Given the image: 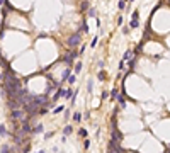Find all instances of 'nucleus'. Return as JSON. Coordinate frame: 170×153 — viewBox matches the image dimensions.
<instances>
[{"instance_id": "obj_1", "label": "nucleus", "mask_w": 170, "mask_h": 153, "mask_svg": "<svg viewBox=\"0 0 170 153\" xmlns=\"http://www.w3.org/2000/svg\"><path fill=\"white\" fill-rule=\"evenodd\" d=\"M80 41H82V36H80V32H77L75 36H71L70 39H68V46H70V48H73V46L80 44Z\"/></svg>"}, {"instance_id": "obj_2", "label": "nucleus", "mask_w": 170, "mask_h": 153, "mask_svg": "<svg viewBox=\"0 0 170 153\" xmlns=\"http://www.w3.org/2000/svg\"><path fill=\"white\" fill-rule=\"evenodd\" d=\"M21 106H22V104H21V100H19V99H9V100H7V107H10L12 111H14V109H21Z\"/></svg>"}, {"instance_id": "obj_3", "label": "nucleus", "mask_w": 170, "mask_h": 153, "mask_svg": "<svg viewBox=\"0 0 170 153\" xmlns=\"http://www.w3.org/2000/svg\"><path fill=\"white\" fill-rule=\"evenodd\" d=\"M138 15H140V12H138V10H135V12H133V19H131V24H129L133 29H136V27L140 26V22H138Z\"/></svg>"}, {"instance_id": "obj_4", "label": "nucleus", "mask_w": 170, "mask_h": 153, "mask_svg": "<svg viewBox=\"0 0 170 153\" xmlns=\"http://www.w3.org/2000/svg\"><path fill=\"white\" fill-rule=\"evenodd\" d=\"M111 136H112V141H116V143H121V138H123V135H121L119 131H116V129H114V131L111 133Z\"/></svg>"}, {"instance_id": "obj_5", "label": "nucleus", "mask_w": 170, "mask_h": 153, "mask_svg": "<svg viewBox=\"0 0 170 153\" xmlns=\"http://www.w3.org/2000/svg\"><path fill=\"white\" fill-rule=\"evenodd\" d=\"M65 92H66V88H60L58 92H56V94L53 95V100H58L60 97H65Z\"/></svg>"}, {"instance_id": "obj_6", "label": "nucleus", "mask_w": 170, "mask_h": 153, "mask_svg": "<svg viewBox=\"0 0 170 153\" xmlns=\"http://www.w3.org/2000/svg\"><path fill=\"white\" fill-rule=\"evenodd\" d=\"M12 118H14V119H21V118H22V111H21V109H14V111H12Z\"/></svg>"}, {"instance_id": "obj_7", "label": "nucleus", "mask_w": 170, "mask_h": 153, "mask_svg": "<svg viewBox=\"0 0 170 153\" xmlns=\"http://www.w3.org/2000/svg\"><path fill=\"white\" fill-rule=\"evenodd\" d=\"M32 133H34V135H41V133H43V124L41 123L36 124V128H32Z\"/></svg>"}, {"instance_id": "obj_8", "label": "nucleus", "mask_w": 170, "mask_h": 153, "mask_svg": "<svg viewBox=\"0 0 170 153\" xmlns=\"http://www.w3.org/2000/svg\"><path fill=\"white\" fill-rule=\"evenodd\" d=\"M71 133H73V128H71L70 124L63 128V135H65V136H68V135H71Z\"/></svg>"}, {"instance_id": "obj_9", "label": "nucleus", "mask_w": 170, "mask_h": 153, "mask_svg": "<svg viewBox=\"0 0 170 153\" xmlns=\"http://www.w3.org/2000/svg\"><path fill=\"white\" fill-rule=\"evenodd\" d=\"M133 54H135L133 51H131V49H128V51L124 53V56H123V60H124V61H126V60H131V58H133Z\"/></svg>"}, {"instance_id": "obj_10", "label": "nucleus", "mask_w": 170, "mask_h": 153, "mask_svg": "<svg viewBox=\"0 0 170 153\" xmlns=\"http://www.w3.org/2000/svg\"><path fill=\"white\" fill-rule=\"evenodd\" d=\"M9 133H7V128H5V124H2L0 123V136H7Z\"/></svg>"}, {"instance_id": "obj_11", "label": "nucleus", "mask_w": 170, "mask_h": 153, "mask_svg": "<svg viewBox=\"0 0 170 153\" xmlns=\"http://www.w3.org/2000/svg\"><path fill=\"white\" fill-rule=\"evenodd\" d=\"M0 151L2 153H12V148L9 145H2V148H0Z\"/></svg>"}, {"instance_id": "obj_12", "label": "nucleus", "mask_w": 170, "mask_h": 153, "mask_svg": "<svg viewBox=\"0 0 170 153\" xmlns=\"http://www.w3.org/2000/svg\"><path fill=\"white\" fill-rule=\"evenodd\" d=\"M68 76H70V68H66V70L63 71V76H61V82H65V80L68 78Z\"/></svg>"}, {"instance_id": "obj_13", "label": "nucleus", "mask_w": 170, "mask_h": 153, "mask_svg": "<svg viewBox=\"0 0 170 153\" xmlns=\"http://www.w3.org/2000/svg\"><path fill=\"white\" fill-rule=\"evenodd\" d=\"M111 95H112V99H117V95H119V88H112V90H111Z\"/></svg>"}, {"instance_id": "obj_14", "label": "nucleus", "mask_w": 170, "mask_h": 153, "mask_svg": "<svg viewBox=\"0 0 170 153\" xmlns=\"http://www.w3.org/2000/svg\"><path fill=\"white\" fill-rule=\"evenodd\" d=\"M97 78H99L100 82H102V80H106V71H104V70H100V71H99V75H97Z\"/></svg>"}, {"instance_id": "obj_15", "label": "nucleus", "mask_w": 170, "mask_h": 153, "mask_svg": "<svg viewBox=\"0 0 170 153\" xmlns=\"http://www.w3.org/2000/svg\"><path fill=\"white\" fill-rule=\"evenodd\" d=\"M63 111H65V107H63V106H58V107H54V109H53V112H54V114H60V112H63Z\"/></svg>"}, {"instance_id": "obj_16", "label": "nucleus", "mask_w": 170, "mask_h": 153, "mask_svg": "<svg viewBox=\"0 0 170 153\" xmlns=\"http://www.w3.org/2000/svg\"><path fill=\"white\" fill-rule=\"evenodd\" d=\"M73 119L77 121V123H78V121H82V114H80V112H75V114H73Z\"/></svg>"}, {"instance_id": "obj_17", "label": "nucleus", "mask_w": 170, "mask_h": 153, "mask_svg": "<svg viewBox=\"0 0 170 153\" xmlns=\"http://www.w3.org/2000/svg\"><path fill=\"white\" fill-rule=\"evenodd\" d=\"M66 80H68L70 83H75V80H77V75H75V73H73V75H70V76H68Z\"/></svg>"}, {"instance_id": "obj_18", "label": "nucleus", "mask_w": 170, "mask_h": 153, "mask_svg": "<svg viewBox=\"0 0 170 153\" xmlns=\"http://www.w3.org/2000/svg\"><path fill=\"white\" fill-rule=\"evenodd\" d=\"M80 70H82V63H77V65H75V75H78Z\"/></svg>"}, {"instance_id": "obj_19", "label": "nucleus", "mask_w": 170, "mask_h": 153, "mask_svg": "<svg viewBox=\"0 0 170 153\" xmlns=\"http://www.w3.org/2000/svg\"><path fill=\"white\" fill-rule=\"evenodd\" d=\"M78 135H80L82 138H87V129H83V128H82V129H78Z\"/></svg>"}, {"instance_id": "obj_20", "label": "nucleus", "mask_w": 170, "mask_h": 153, "mask_svg": "<svg viewBox=\"0 0 170 153\" xmlns=\"http://www.w3.org/2000/svg\"><path fill=\"white\" fill-rule=\"evenodd\" d=\"M71 95H73V90H71V88H66V92H65V97H66V99H70Z\"/></svg>"}, {"instance_id": "obj_21", "label": "nucleus", "mask_w": 170, "mask_h": 153, "mask_svg": "<svg viewBox=\"0 0 170 153\" xmlns=\"http://www.w3.org/2000/svg\"><path fill=\"white\" fill-rule=\"evenodd\" d=\"M87 88H88V92H92V90H94V82H92V80H88V82H87Z\"/></svg>"}, {"instance_id": "obj_22", "label": "nucleus", "mask_w": 170, "mask_h": 153, "mask_svg": "<svg viewBox=\"0 0 170 153\" xmlns=\"http://www.w3.org/2000/svg\"><path fill=\"white\" fill-rule=\"evenodd\" d=\"M117 100H119L121 107H124V106H126V104H124V97H123V95H117Z\"/></svg>"}, {"instance_id": "obj_23", "label": "nucleus", "mask_w": 170, "mask_h": 153, "mask_svg": "<svg viewBox=\"0 0 170 153\" xmlns=\"http://www.w3.org/2000/svg\"><path fill=\"white\" fill-rule=\"evenodd\" d=\"M117 7H119V9L123 10V9L126 7V2H124V0H119V4H117Z\"/></svg>"}, {"instance_id": "obj_24", "label": "nucleus", "mask_w": 170, "mask_h": 153, "mask_svg": "<svg viewBox=\"0 0 170 153\" xmlns=\"http://www.w3.org/2000/svg\"><path fill=\"white\" fill-rule=\"evenodd\" d=\"M83 148H85V150H88V148H90V141H88V140H85V141H83Z\"/></svg>"}, {"instance_id": "obj_25", "label": "nucleus", "mask_w": 170, "mask_h": 153, "mask_svg": "<svg viewBox=\"0 0 170 153\" xmlns=\"http://www.w3.org/2000/svg\"><path fill=\"white\" fill-rule=\"evenodd\" d=\"M88 15H90V17H95V10L90 9V10H88Z\"/></svg>"}, {"instance_id": "obj_26", "label": "nucleus", "mask_w": 170, "mask_h": 153, "mask_svg": "<svg viewBox=\"0 0 170 153\" xmlns=\"http://www.w3.org/2000/svg\"><path fill=\"white\" fill-rule=\"evenodd\" d=\"M37 153H46V151H44V150H41V151H37Z\"/></svg>"}, {"instance_id": "obj_27", "label": "nucleus", "mask_w": 170, "mask_h": 153, "mask_svg": "<svg viewBox=\"0 0 170 153\" xmlns=\"http://www.w3.org/2000/svg\"><path fill=\"white\" fill-rule=\"evenodd\" d=\"M129 2H133V0H129Z\"/></svg>"}, {"instance_id": "obj_28", "label": "nucleus", "mask_w": 170, "mask_h": 153, "mask_svg": "<svg viewBox=\"0 0 170 153\" xmlns=\"http://www.w3.org/2000/svg\"><path fill=\"white\" fill-rule=\"evenodd\" d=\"M0 138H2V136H0Z\"/></svg>"}]
</instances>
